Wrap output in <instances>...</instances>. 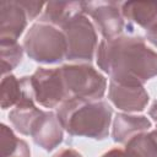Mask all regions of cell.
Returning a JSON list of instances; mask_svg holds the SVG:
<instances>
[{"label": "cell", "instance_id": "cell-4", "mask_svg": "<svg viewBox=\"0 0 157 157\" xmlns=\"http://www.w3.org/2000/svg\"><path fill=\"white\" fill-rule=\"evenodd\" d=\"M69 98L99 101L107 90L105 77L88 64H69L60 67Z\"/></svg>", "mask_w": 157, "mask_h": 157}, {"label": "cell", "instance_id": "cell-16", "mask_svg": "<svg viewBox=\"0 0 157 157\" xmlns=\"http://www.w3.org/2000/svg\"><path fill=\"white\" fill-rule=\"evenodd\" d=\"M1 157H31V150L27 142L15 135L11 128L0 125Z\"/></svg>", "mask_w": 157, "mask_h": 157}, {"label": "cell", "instance_id": "cell-10", "mask_svg": "<svg viewBox=\"0 0 157 157\" xmlns=\"http://www.w3.org/2000/svg\"><path fill=\"white\" fill-rule=\"evenodd\" d=\"M27 13L18 0L0 2V40L17 42L27 26Z\"/></svg>", "mask_w": 157, "mask_h": 157}, {"label": "cell", "instance_id": "cell-13", "mask_svg": "<svg viewBox=\"0 0 157 157\" xmlns=\"http://www.w3.org/2000/svg\"><path fill=\"white\" fill-rule=\"evenodd\" d=\"M85 13V1H50L45 4L38 22L63 28L77 15Z\"/></svg>", "mask_w": 157, "mask_h": 157}, {"label": "cell", "instance_id": "cell-17", "mask_svg": "<svg viewBox=\"0 0 157 157\" xmlns=\"http://www.w3.org/2000/svg\"><path fill=\"white\" fill-rule=\"evenodd\" d=\"M125 151L130 157H157V141L151 132H142L125 144Z\"/></svg>", "mask_w": 157, "mask_h": 157}, {"label": "cell", "instance_id": "cell-23", "mask_svg": "<svg viewBox=\"0 0 157 157\" xmlns=\"http://www.w3.org/2000/svg\"><path fill=\"white\" fill-rule=\"evenodd\" d=\"M148 114H150V117L157 123V99L153 102V104L151 105V108H150V110H148Z\"/></svg>", "mask_w": 157, "mask_h": 157}, {"label": "cell", "instance_id": "cell-8", "mask_svg": "<svg viewBox=\"0 0 157 157\" xmlns=\"http://www.w3.org/2000/svg\"><path fill=\"white\" fill-rule=\"evenodd\" d=\"M109 101L120 110L126 113L142 112L148 103V93L144 85H125L109 81Z\"/></svg>", "mask_w": 157, "mask_h": 157}, {"label": "cell", "instance_id": "cell-7", "mask_svg": "<svg viewBox=\"0 0 157 157\" xmlns=\"http://www.w3.org/2000/svg\"><path fill=\"white\" fill-rule=\"evenodd\" d=\"M120 5L117 1H85V13L92 17L94 27L104 39L118 38L124 31L125 18Z\"/></svg>", "mask_w": 157, "mask_h": 157}, {"label": "cell", "instance_id": "cell-6", "mask_svg": "<svg viewBox=\"0 0 157 157\" xmlns=\"http://www.w3.org/2000/svg\"><path fill=\"white\" fill-rule=\"evenodd\" d=\"M34 101L44 108H56L69 98L60 67H38L31 75Z\"/></svg>", "mask_w": 157, "mask_h": 157}, {"label": "cell", "instance_id": "cell-5", "mask_svg": "<svg viewBox=\"0 0 157 157\" xmlns=\"http://www.w3.org/2000/svg\"><path fill=\"white\" fill-rule=\"evenodd\" d=\"M67 44L69 61H92L97 49L96 27L86 13L77 15L61 28Z\"/></svg>", "mask_w": 157, "mask_h": 157}, {"label": "cell", "instance_id": "cell-21", "mask_svg": "<svg viewBox=\"0 0 157 157\" xmlns=\"http://www.w3.org/2000/svg\"><path fill=\"white\" fill-rule=\"evenodd\" d=\"M54 157H82V155L74 148H64L60 152H58Z\"/></svg>", "mask_w": 157, "mask_h": 157}, {"label": "cell", "instance_id": "cell-14", "mask_svg": "<svg viewBox=\"0 0 157 157\" xmlns=\"http://www.w3.org/2000/svg\"><path fill=\"white\" fill-rule=\"evenodd\" d=\"M120 10L125 20L146 31L157 26V1H125Z\"/></svg>", "mask_w": 157, "mask_h": 157}, {"label": "cell", "instance_id": "cell-19", "mask_svg": "<svg viewBox=\"0 0 157 157\" xmlns=\"http://www.w3.org/2000/svg\"><path fill=\"white\" fill-rule=\"evenodd\" d=\"M18 1H20L21 6L25 9L29 21H32L37 16H39L43 6H45V4L42 1H29V0H18Z\"/></svg>", "mask_w": 157, "mask_h": 157}, {"label": "cell", "instance_id": "cell-20", "mask_svg": "<svg viewBox=\"0 0 157 157\" xmlns=\"http://www.w3.org/2000/svg\"><path fill=\"white\" fill-rule=\"evenodd\" d=\"M101 157H130L125 148H112L103 153Z\"/></svg>", "mask_w": 157, "mask_h": 157}, {"label": "cell", "instance_id": "cell-11", "mask_svg": "<svg viewBox=\"0 0 157 157\" xmlns=\"http://www.w3.org/2000/svg\"><path fill=\"white\" fill-rule=\"evenodd\" d=\"M22 102H36L31 76L17 78L9 74L2 76L1 80V109L16 107Z\"/></svg>", "mask_w": 157, "mask_h": 157}, {"label": "cell", "instance_id": "cell-22", "mask_svg": "<svg viewBox=\"0 0 157 157\" xmlns=\"http://www.w3.org/2000/svg\"><path fill=\"white\" fill-rule=\"evenodd\" d=\"M146 39H147V42H150L152 45H155L157 48V26L146 31Z\"/></svg>", "mask_w": 157, "mask_h": 157}, {"label": "cell", "instance_id": "cell-12", "mask_svg": "<svg viewBox=\"0 0 157 157\" xmlns=\"http://www.w3.org/2000/svg\"><path fill=\"white\" fill-rule=\"evenodd\" d=\"M151 126V120L145 115L118 113L113 120L112 137L118 144H126L134 136L147 132Z\"/></svg>", "mask_w": 157, "mask_h": 157}, {"label": "cell", "instance_id": "cell-18", "mask_svg": "<svg viewBox=\"0 0 157 157\" xmlns=\"http://www.w3.org/2000/svg\"><path fill=\"white\" fill-rule=\"evenodd\" d=\"M23 48L18 42L13 40H0V55H1V69L2 76L9 75L22 60Z\"/></svg>", "mask_w": 157, "mask_h": 157}, {"label": "cell", "instance_id": "cell-1", "mask_svg": "<svg viewBox=\"0 0 157 157\" xmlns=\"http://www.w3.org/2000/svg\"><path fill=\"white\" fill-rule=\"evenodd\" d=\"M97 65L112 81L144 85L157 76V53L140 36H120L99 43Z\"/></svg>", "mask_w": 157, "mask_h": 157}, {"label": "cell", "instance_id": "cell-9", "mask_svg": "<svg viewBox=\"0 0 157 157\" xmlns=\"http://www.w3.org/2000/svg\"><path fill=\"white\" fill-rule=\"evenodd\" d=\"M31 136L34 144L42 147L44 151L50 152L56 148L63 142L64 137V129L56 113L43 110L32 126Z\"/></svg>", "mask_w": 157, "mask_h": 157}, {"label": "cell", "instance_id": "cell-3", "mask_svg": "<svg viewBox=\"0 0 157 157\" xmlns=\"http://www.w3.org/2000/svg\"><path fill=\"white\" fill-rule=\"evenodd\" d=\"M23 49L33 61L58 64L66 59L67 44L60 28L49 23L36 22L25 36Z\"/></svg>", "mask_w": 157, "mask_h": 157}, {"label": "cell", "instance_id": "cell-15", "mask_svg": "<svg viewBox=\"0 0 157 157\" xmlns=\"http://www.w3.org/2000/svg\"><path fill=\"white\" fill-rule=\"evenodd\" d=\"M42 112L36 107V102H22L10 110L9 120L16 131L22 135H31L32 126Z\"/></svg>", "mask_w": 157, "mask_h": 157}, {"label": "cell", "instance_id": "cell-2", "mask_svg": "<svg viewBox=\"0 0 157 157\" xmlns=\"http://www.w3.org/2000/svg\"><path fill=\"white\" fill-rule=\"evenodd\" d=\"M56 115L69 135L104 140L109 134L113 109L101 99L67 98L58 107Z\"/></svg>", "mask_w": 157, "mask_h": 157}]
</instances>
